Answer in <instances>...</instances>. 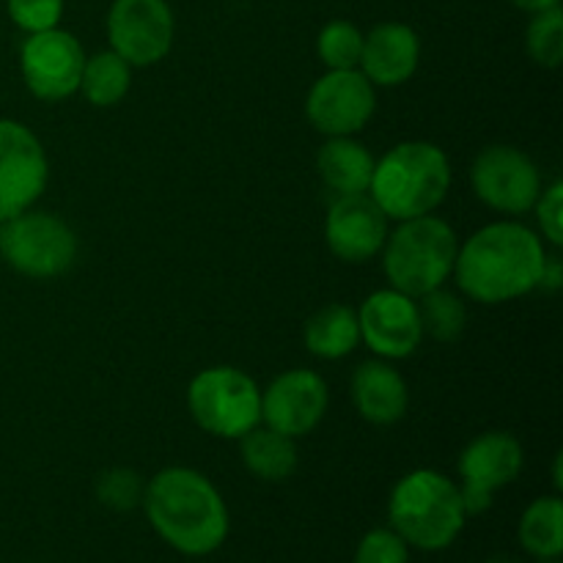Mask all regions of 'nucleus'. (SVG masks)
<instances>
[{
	"mask_svg": "<svg viewBox=\"0 0 563 563\" xmlns=\"http://www.w3.org/2000/svg\"><path fill=\"white\" fill-rule=\"evenodd\" d=\"M533 209H537V223L544 240H548L550 245L561 247L563 245V185L561 181H553L550 187H542Z\"/></svg>",
	"mask_w": 563,
	"mask_h": 563,
	"instance_id": "30",
	"label": "nucleus"
},
{
	"mask_svg": "<svg viewBox=\"0 0 563 563\" xmlns=\"http://www.w3.org/2000/svg\"><path fill=\"white\" fill-rule=\"evenodd\" d=\"M421 64V38L405 22H379L363 36L357 69L374 88L405 86Z\"/></svg>",
	"mask_w": 563,
	"mask_h": 563,
	"instance_id": "17",
	"label": "nucleus"
},
{
	"mask_svg": "<svg viewBox=\"0 0 563 563\" xmlns=\"http://www.w3.org/2000/svg\"><path fill=\"white\" fill-rule=\"evenodd\" d=\"M544 240L517 220H498L467 236L456 251V286L471 300L500 306L539 289Z\"/></svg>",
	"mask_w": 563,
	"mask_h": 563,
	"instance_id": "1",
	"label": "nucleus"
},
{
	"mask_svg": "<svg viewBox=\"0 0 563 563\" xmlns=\"http://www.w3.org/2000/svg\"><path fill=\"white\" fill-rule=\"evenodd\" d=\"M374 165H377V159L372 157V152H368L363 143H357L352 135L330 137L317 154L319 176H322V181L335 192V196L368 192Z\"/></svg>",
	"mask_w": 563,
	"mask_h": 563,
	"instance_id": "19",
	"label": "nucleus"
},
{
	"mask_svg": "<svg viewBox=\"0 0 563 563\" xmlns=\"http://www.w3.org/2000/svg\"><path fill=\"white\" fill-rule=\"evenodd\" d=\"M511 5H517L520 11H528V14H539V11H548L553 5H559L561 0H509Z\"/></svg>",
	"mask_w": 563,
	"mask_h": 563,
	"instance_id": "32",
	"label": "nucleus"
},
{
	"mask_svg": "<svg viewBox=\"0 0 563 563\" xmlns=\"http://www.w3.org/2000/svg\"><path fill=\"white\" fill-rule=\"evenodd\" d=\"M176 20L165 0H113L108 11L110 49L130 66H154L174 47Z\"/></svg>",
	"mask_w": 563,
	"mask_h": 563,
	"instance_id": "10",
	"label": "nucleus"
},
{
	"mask_svg": "<svg viewBox=\"0 0 563 563\" xmlns=\"http://www.w3.org/2000/svg\"><path fill=\"white\" fill-rule=\"evenodd\" d=\"M240 454L247 473L262 482H286L300 465L295 438L275 432L269 427H253L240 438Z\"/></svg>",
	"mask_w": 563,
	"mask_h": 563,
	"instance_id": "21",
	"label": "nucleus"
},
{
	"mask_svg": "<svg viewBox=\"0 0 563 563\" xmlns=\"http://www.w3.org/2000/svg\"><path fill=\"white\" fill-rule=\"evenodd\" d=\"M352 401L363 421L374 427H394L410 407V388L390 361H366L352 372Z\"/></svg>",
	"mask_w": 563,
	"mask_h": 563,
	"instance_id": "18",
	"label": "nucleus"
},
{
	"mask_svg": "<svg viewBox=\"0 0 563 563\" xmlns=\"http://www.w3.org/2000/svg\"><path fill=\"white\" fill-rule=\"evenodd\" d=\"M11 22L25 33H42L58 27L64 16V0H5Z\"/></svg>",
	"mask_w": 563,
	"mask_h": 563,
	"instance_id": "29",
	"label": "nucleus"
},
{
	"mask_svg": "<svg viewBox=\"0 0 563 563\" xmlns=\"http://www.w3.org/2000/svg\"><path fill=\"white\" fill-rule=\"evenodd\" d=\"M363 53V33L355 22L333 20L319 31L317 55L328 71L357 69Z\"/></svg>",
	"mask_w": 563,
	"mask_h": 563,
	"instance_id": "25",
	"label": "nucleus"
},
{
	"mask_svg": "<svg viewBox=\"0 0 563 563\" xmlns=\"http://www.w3.org/2000/svg\"><path fill=\"white\" fill-rule=\"evenodd\" d=\"M308 352L319 361H341L352 355L361 344V324H357V311L341 302L319 308L302 330Z\"/></svg>",
	"mask_w": 563,
	"mask_h": 563,
	"instance_id": "20",
	"label": "nucleus"
},
{
	"mask_svg": "<svg viewBox=\"0 0 563 563\" xmlns=\"http://www.w3.org/2000/svg\"><path fill=\"white\" fill-rule=\"evenodd\" d=\"M324 240L335 258L363 264L383 253L388 240V218L368 192L335 196L324 218Z\"/></svg>",
	"mask_w": 563,
	"mask_h": 563,
	"instance_id": "16",
	"label": "nucleus"
},
{
	"mask_svg": "<svg viewBox=\"0 0 563 563\" xmlns=\"http://www.w3.org/2000/svg\"><path fill=\"white\" fill-rule=\"evenodd\" d=\"M563 286V264H561V256H550L544 258V267H542V278H539V289L544 291H559Z\"/></svg>",
	"mask_w": 563,
	"mask_h": 563,
	"instance_id": "31",
	"label": "nucleus"
},
{
	"mask_svg": "<svg viewBox=\"0 0 563 563\" xmlns=\"http://www.w3.org/2000/svg\"><path fill=\"white\" fill-rule=\"evenodd\" d=\"M418 313H421L423 335L440 341V344H451L465 333L467 324V308L454 291L434 289L429 295L418 297Z\"/></svg>",
	"mask_w": 563,
	"mask_h": 563,
	"instance_id": "24",
	"label": "nucleus"
},
{
	"mask_svg": "<svg viewBox=\"0 0 563 563\" xmlns=\"http://www.w3.org/2000/svg\"><path fill=\"white\" fill-rule=\"evenodd\" d=\"M355 563H410V544L394 528H374L357 542Z\"/></svg>",
	"mask_w": 563,
	"mask_h": 563,
	"instance_id": "28",
	"label": "nucleus"
},
{
	"mask_svg": "<svg viewBox=\"0 0 563 563\" xmlns=\"http://www.w3.org/2000/svg\"><path fill=\"white\" fill-rule=\"evenodd\" d=\"M132 66L113 49L91 55L82 64L80 88L77 91L93 104V108H113L130 93Z\"/></svg>",
	"mask_w": 563,
	"mask_h": 563,
	"instance_id": "23",
	"label": "nucleus"
},
{
	"mask_svg": "<svg viewBox=\"0 0 563 563\" xmlns=\"http://www.w3.org/2000/svg\"><path fill=\"white\" fill-rule=\"evenodd\" d=\"M471 185L484 207L500 214H526L542 192V170L515 146H487L471 165Z\"/></svg>",
	"mask_w": 563,
	"mask_h": 563,
	"instance_id": "8",
	"label": "nucleus"
},
{
	"mask_svg": "<svg viewBox=\"0 0 563 563\" xmlns=\"http://www.w3.org/2000/svg\"><path fill=\"white\" fill-rule=\"evenodd\" d=\"M537 563H561V559H553V561H537Z\"/></svg>",
	"mask_w": 563,
	"mask_h": 563,
	"instance_id": "33",
	"label": "nucleus"
},
{
	"mask_svg": "<svg viewBox=\"0 0 563 563\" xmlns=\"http://www.w3.org/2000/svg\"><path fill=\"white\" fill-rule=\"evenodd\" d=\"M143 509L154 533L170 550L203 559L223 548L231 531L220 489L192 467H165L143 489Z\"/></svg>",
	"mask_w": 563,
	"mask_h": 563,
	"instance_id": "2",
	"label": "nucleus"
},
{
	"mask_svg": "<svg viewBox=\"0 0 563 563\" xmlns=\"http://www.w3.org/2000/svg\"><path fill=\"white\" fill-rule=\"evenodd\" d=\"M460 240L443 218L401 220L383 245V269L390 286L410 297H423L445 286L454 275Z\"/></svg>",
	"mask_w": 563,
	"mask_h": 563,
	"instance_id": "5",
	"label": "nucleus"
},
{
	"mask_svg": "<svg viewBox=\"0 0 563 563\" xmlns=\"http://www.w3.org/2000/svg\"><path fill=\"white\" fill-rule=\"evenodd\" d=\"M526 465L520 440L509 432H484L460 454V498L467 517H478L493 506L498 489L509 487Z\"/></svg>",
	"mask_w": 563,
	"mask_h": 563,
	"instance_id": "9",
	"label": "nucleus"
},
{
	"mask_svg": "<svg viewBox=\"0 0 563 563\" xmlns=\"http://www.w3.org/2000/svg\"><path fill=\"white\" fill-rule=\"evenodd\" d=\"M361 341L383 361H405L421 346L423 328L416 297L399 289H379L357 311Z\"/></svg>",
	"mask_w": 563,
	"mask_h": 563,
	"instance_id": "15",
	"label": "nucleus"
},
{
	"mask_svg": "<svg viewBox=\"0 0 563 563\" xmlns=\"http://www.w3.org/2000/svg\"><path fill=\"white\" fill-rule=\"evenodd\" d=\"M522 550L537 561H553L563 555V504L559 495L537 498L520 517L517 528Z\"/></svg>",
	"mask_w": 563,
	"mask_h": 563,
	"instance_id": "22",
	"label": "nucleus"
},
{
	"mask_svg": "<svg viewBox=\"0 0 563 563\" xmlns=\"http://www.w3.org/2000/svg\"><path fill=\"white\" fill-rule=\"evenodd\" d=\"M0 256L25 278H58L75 264L77 234L58 214L31 207L0 223Z\"/></svg>",
	"mask_w": 563,
	"mask_h": 563,
	"instance_id": "7",
	"label": "nucleus"
},
{
	"mask_svg": "<svg viewBox=\"0 0 563 563\" xmlns=\"http://www.w3.org/2000/svg\"><path fill=\"white\" fill-rule=\"evenodd\" d=\"M49 163L36 132L14 119H0V223L42 198Z\"/></svg>",
	"mask_w": 563,
	"mask_h": 563,
	"instance_id": "11",
	"label": "nucleus"
},
{
	"mask_svg": "<svg viewBox=\"0 0 563 563\" xmlns=\"http://www.w3.org/2000/svg\"><path fill=\"white\" fill-rule=\"evenodd\" d=\"M82 53L80 42L64 27L27 33L20 49V71L27 91L42 102H60L80 88Z\"/></svg>",
	"mask_w": 563,
	"mask_h": 563,
	"instance_id": "12",
	"label": "nucleus"
},
{
	"mask_svg": "<svg viewBox=\"0 0 563 563\" xmlns=\"http://www.w3.org/2000/svg\"><path fill=\"white\" fill-rule=\"evenodd\" d=\"M97 500L110 511H132L143 504V489L146 484L141 482L135 471L130 467H110L97 478Z\"/></svg>",
	"mask_w": 563,
	"mask_h": 563,
	"instance_id": "27",
	"label": "nucleus"
},
{
	"mask_svg": "<svg viewBox=\"0 0 563 563\" xmlns=\"http://www.w3.org/2000/svg\"><path fill=\"white\" fill-rule=\"evenodd\" d=\"M377 110V91L361 69L328 71L306 97V115L313 130L328 137L357 135Z\"/></svg>",
	"mask_w": 563,
	"mask_h": 563,
	"instance_id": "13",
	"label": "nucleus"
},
{
	"mask_svg": "<svg viewBox=\"0 0 563 563\" xmlns=\"http://www.w3.org/2000/svg\"><path fill=\"white\" fill-rule=\"evenodd\" d=\"M187 407L198 427L220 440H240L262 423V388L234 366L198 372L187 388Z\"/></svg>",
	"mask_w": 563,
	"mask_h": 563,
	"instance_id": "6",
	"label": "nucleus"
},
{
	"mask_svg": "<svg viewBox=\"0 0 563 563\" xmlns=\"http://www.w3.org/2000/svg\"><path fill=\"white\" fill-rule=\"evenodd\" d=\"M451 187V163L440 146L429 141H405L374 165L368 196L385 218L412 220L432 214Z\"/></svg>",
	"mask_w": 563,
	"mask_h": 563,
	"instance_id": "3",
	"label": "nucleus"
},
{
	"mask_svg": "<svg viewBox=\"0 0 563 563\" xmlns=\"http://www.w3.org/2000/svg\"><path fill=\"white\" fill-rule=\"evenodd\" d=\"M388 522L410 550L440 553L451 548L467 522L460 484L429 467L407 473L390 493Z\"/></svg>",
	"mask_w": 563,
	"mask_h": 563,
	"instance_id": "4",
	"label": "nucleus"
},
{
	"mask_svg": "<svg viewBox=\"0 0 563 563\" xmlns=\"http://www.w3.org/2000/svg\"><path fill=\"white\" fill-rule=\"evenodd\" d=\"M328 405L330 390L322 374L289 368L262 390V423L286 438H306L322 423Z\"/></svg>",
	"mask_w": 563,
	"mask_h": 563,
	"instance_id": "14",
	"label": "nucleus"
},
{
	"mask_svg": "<svg viewBox=\"0 0 563 563\" xmlns=\"http://www.w3.org/2000/svg\"><path fill=\"white\" fill-rule=\"evenodd\" d=\"M528 55L544 69H559L563 60V14L561 5L533 14L526 31Z\"/></svg>",
	"mask_w": 563,
	"mask_h": 563,
	"instance_id": "26",
	"label": "nucleus"
}]
</instances>
